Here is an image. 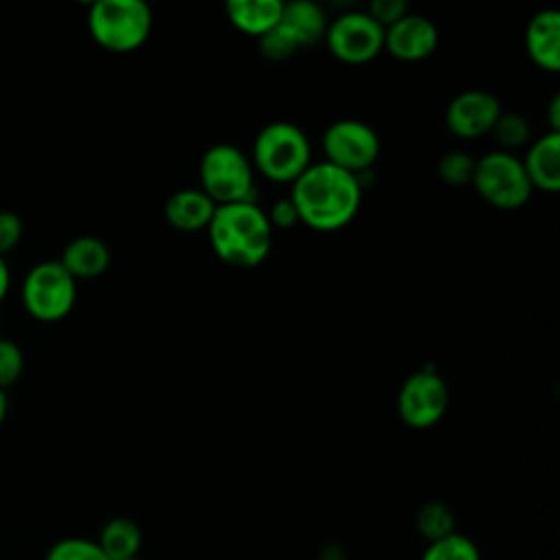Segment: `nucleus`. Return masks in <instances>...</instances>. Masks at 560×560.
I'll return each instance as SVG.
<instances>
[{
  "label": "nucleus",
  "mask_w": 560,
  "mask_h": 560,
  "mask_svg": "<svg viewBox=\"0 0 560 560\" xmlns=\"http://www.w3.org/2000/svg\"><path fill=\"white\" fill-rule=\"evenodd\" d=\"M416 529L429 542L444 538L455 532V514L442 501H429L416 514Z\"/></svg>",
  "instance_id": "21"
},
{
  "label": "nucleus",
  "mask_w": 560,
  "mask_h": 560,
  "mask_svg": "<svg viewBox=\"0 0 560 560\" xmlns=\"http://www.w3.org/2000/svg\"><path fill=\"white\" fill-rule=\"evenodd\" d=\"M24 370V354L22 348L11 341L0 337V387L9 389L11 385L18 383Z\"/></svg>",
  "instance_id": "26"
},
{
  "label": "nucleus",
  "mask_w": 560,
  "mask_h": 560,
  "mask_svg": "<svg viewBox=\"0 0 560 560\" xmlns=\"http://www.w3.org/2000/svg\"><path fill=\"white\" fill-rule=\"evenodd\" d=\"M22 238V219L15 212H0V256L9 254Z\"/></svg>",
  "instance_id": "28"
},
{
  "label": "nucleus",
  "mask_w": 560,
  "mask_h": 560,
  "mask_svg": "<svg viewBox=\"0 0 560 560\" xmlns=\"http://www.w3.org/2000/svg\"><path fill=\"white\" fill-rule=\"evenodd\" d=\"M256 42H258V52L271 63H282L300 50L295 39L287 33L284 26H280V22L269 31H265L260 37H256Z\"/></svg>",
  "instance_id": "25"
},
{
  "label": "nucleus",
  "mask_w": 560,
  "mask_h": 560,
  "mask_svg": "<svg viewBox=\"0 0 560 560\" xmlns=\"http://www.w3.org/2000/svg\"><path fill=\"white\" fill-rule=\"evenodd\" d=\"M492 138L501 147V151L514 153L516 149H523L532 142V125L521 112H501L494 127H492Z\"/></svg>",
  "instance_id": "20"
},
{
  "label": "nucleus",
  "mask_w": 560,
  "mask_h": 560,
  "mask_svg": "<svg viewBox=\"0 0 560 560\" xmlns=\"http://www.w3.org/2000/svg\"><path fill=\"white\" fill-rule=\"evenodd\" d=\"M521 164L532 190L556 195L560 190V133L547 131L529 142Z\"/></svg>",
  "instance_id": "14"
},
{
  "label": "nucleus",
  "mask_w": 560,
  "mask_h": 560,
  "mask_svg": "<svg viewBox=\"0 0 560 560\" xmlns=\"http://www.w3.org/2000/svg\"><path fill=\"white\" fill-rule=\"evenodd\" d=\"M385 28L365 11L350 9L328 20L324 44L328 52L343 66H365L383 52Z\"/></svg>",
  "instance_id": "8"
},
{
  "label": "nucleus",
  "mask_w": 560,
  "mask_h": 560,
  "mask_svg": "<svg viewBox=\"0 0 560 560\" xmlns=\"http://www.w3.org/2000/svg\"><path fill=\"white\" fill-rule=\"evenodd\" d=\"M499 98L486 90H464L455 94L444 112L446 129L459 140H479L490 136L499 114Z\"/></svg>",
  "instance_id": "11"
},
{
  "label": "nucleus",
  "mask_w": 560,
  "mask_h": 560,
  "mask_svg": "<svg viewBox=\"0 0 560 560\" xmlns=\"http://www.w3.org/2000/svg\"><path fill=\"white\" fill-rule=\"evenodd\" d=\"M217 203L197 186L179 188L171 192L164 201V219L177 232H199L206 230Z\"/></svg>",
  "instance_id": "15"
},
{
  "label": "nucleus",
  "mask_w": 560,
  "mask_h": 560,
  "mask_svg": "<svg viewBox=\"0 0 560 560\" xmlns=\"http://www.w3.org/2000/svg\"><path fill=\"white\" fill-rule=\"evenodd\" d=\"M46 560H109L96 540L68 536L57 542L46 553Z\"/></svg>",
  "instance_id": "24"
},
{
  "label": "nucleus",
  "mask_w": 560,
  "mask_h": 560,
  "mask_svg": "<svg viewBox=\"0 0 560 560\" xmlns=\"http://www.w3.org/2000/svg\"><path fill=\"white\" fill-rule=\"evenodd\" d=\"M206 232L214 256L236 269L265 262L273 243V228L256 201L217 206Z\"/></svg>",
  "instance_id": "2"
},
{
  "label": "nucleus",
  "mask_w": 560,
  "mask_h": 560,
  "mask_svg": "<svg viewBox=\"0 0 560 560\" xmlns=\"http://www.w3.org/2000/svg\"><path fill=\"white\" fill-rule=\"evenodd\" d=\"M470 186L497 210H518L532 197V186L523 171L521 158L510 151H488L475 162Z\"/></svg>",
  "instance_id": "6"
},
{
  "label": "nucleus",
  "mask_w": 560,
  "mask_h": 560,
  "mask_svg": "<svg viewBox=\"0 0 560 560\" xmlns=\"http://www.w3.org/2000/svg\"><path fill=\"white\" fill-rule=\"evenodd\" d=\"M357 2H359V0H322V7H324V9H326V7H332V9H337V11L341 13V11L357 9Z\"/></svg>",
  "instance_id": "32"
},
{
  "label": "nucleus",
  "mask_w": 560,
  "mask_h": 560,
  "mask_svg": "<svg viewBox=\"0 0 560 560\" xmlns=\"http://www.w3.org/2000/svg\"><path fill=\"white\" fill-rule=\"evenodd\" d=\"M77 302V280L59 260L37 262L22 282V304L37 322L63 319Z\"/></svg>",
  "instance_id": "7"
},
{
  "label": "nucleus",
  "mask_w": 560,
  "mask_h": 560,
  "mask_svg": "<svg viewBox=\"0 0 560 560\" xmlns=\"http://www.w3.org/2000/svg\"><path fill=\"white\" fill-rule=\"evenodd\" d=\"M440 44V31L433 20L418 13H407L385 28L383 50L405 63L429 59Z\"/></svg>",
  "instance_id": "12"
},
{
  "label": "nucleus",
  "mask_w": 560,
  "mask_h": 560,
  "mask_svg": "<svg viewBox=\"0 0 560 560\" xmlns=\"http://www.w3.org/2000/svg\"><path fill=\"white\" fill-rule=\"evenodd\" d=\"M289 199L298 221L315 232H337L352 223L361 208V177L326 160L311 166L291 184Z\"/></svg>",
  "instance_id": "1"
},
{
  "label": "nucleus",
  "mask_w": 560,
  "mask_h": 560,
  "mask_svg": "<svg viewBox=\"0 0 560 560\" xmlns=\"http://www.w3.org/2000/svg\"><path fill=\"white\" fill-rule=\"evenodd\" d=\"M400 420L411 429H429L442 420L448 407V387L444 378L431 370L420 368L409 374L396 398Z\"/></svg>",
  "instance_id": "10"
},
{
  "label": "nucleus",
  "mask_w": 560,
  "mask_h": 560,
  "mask_svg": "<svg viewBox=\"0 0 560 560\" xmlns=\"http://www.w3.org/2000/svg\"><path fill=\"white\" fill-rule=\"evenodd\" d=\"M59 262L68 269V273L74 280H92L107 271L112 262V252L103 238L83 234L72 238L63 247Z\"/></svg>",
  "instance_id": "17"
},
{
  "label": "nucleus",
  "mask_w": 560,
  "mask_h": 560,
  "mask_svg": "<svg viewBox=\"0 0 560 560\" xmlns=\"http://www.w3.org/2000/svg\"><path fill=\"white\" fill-rule=\"evenodd\" d=\"M129 560H142V558H140V556H136V558H129Z\"/></svg>",
  "instance_id": "35"
},
{
  "label": "nucleus",
  "mask_w": 560,
  "mask_h": 560,
  "mask_svg": "<svg viewBox=\"0 0 560 560\" xmlns=\"http://www.w3.org/2000/svg\"><path fill=\"white\" fill-rule=\"evenodd\" d=\"M365 13L376 24L387 28L409 13V0H368Z\"/></svg>",
  "instance_id": "27"
},
{
  "label": "nucleus",
  "mask_w": 560,
  "mask_h": 560,
  "mask_svg": "<svg viewBox=\"0 0 560 560\" xmlns=\"http://www.w3.org/2000/svg\"><path fill=\"white\" fill-rule=\"evenodd\" d=\"M282 0H223L228 22L247 37H260L278 24L282 15Z\"/></svg>",
  "instance_id": "18"
},
{
  "label": "nucleus",
  "mask_w": 560,
  "mask_h": 560,
  "mask_svg": "<svg viewBox=\"0 0 560 560\" xmlns=\"http://www.w3.org/2000/svg\"><path fill=\"white\" fill-rule=\"evenodd\" d=\"M7 413H9V398H7V389L0 387V427H2L4 418H7Z\"/></svg>",
  "instance_id": "33"
},
{
  "label": "nucleus",
  "mask_w": 560,
  "mask_h": 560,
  "mask_svg": "<svg viewBox=\"0 0 560 560\" xmlns=\"http://www.w3.org/2000/svg\"><path fill=\"white\" fill-rule=\"evenodd\" d=\"M199 188L217 206L256 201V171L249 153L232 142L210 144L199 160Z\"/></svg>",
  "instance_id": "5"
},
{
  "label": "nucleus",
  "mask_w": 560,
  "mask_h": 560,
  "mask_svg": "<svg viewBox=\"0 0 560 560\" xmlns=\"http://www.w3.org/2000/svg\"><path fill=\"white\" fill-rule=\"evenodd\" d=\"M96 542L109 560H129L140 553L142 532L136 521L127 516H114L101 527Z\"/></svg>",
  "instance_id": "19"
},
{
  "label": "nucleus",
  "mask_w": 560,
  "mask_h": 560,
  "mask_svg": "<svg viewBox=\"0 0 560 560\" xmlns=\"http://www.w3.org/2000/svg\"><path fill=\"white\" fill-rule=\"evenodd\" d=\"M252 166L273 184H293L313 162V147L306 131L289 120H273L258 129L252 151Z\"/></svg>",
  "instance_id": "3"
},
{
  "label": "nucleus",
  "mask_w": 560,
  "mask_h": 560,
  "mask_svg": "<svg viewBox=\"0 0 560 560\" xmlns=\"http://www.w3.org/2000/svg\"><path fill=\"white\" fill-rule=\"evenodd\" d=\"M11 287V273H9V265L4 260V256H0V302L4 300L7 291Z\"/></svg>",
  "instance_id": "31"
},
{
  "label": "nucleus",
  "mask_w": 560,
  "mask_h": 560,
  "mask_svg": "<svg viewBox=\"0 0 560 560\" xmlns=\"http://www.w3.org/2000/svg\"><path fill=\"white\" fill-rule=\"evenodd\" d=\"M147 2H151V0H147Z\"/></svg>",
  "instance_id": "37"
},
{
  "label": "nucleus",
  "mask_w": 560,
  "mask_h": 560,
  "mask_svg": "<svg viewBox=\"0 0 560 560\" xmlns=\"http://www.w3.org/2000/svg\"><path fill=\"white\" fill-rule=\"evenodd\" d=\"M267 212V219L271 223L273 230H291L293 225H298V212H295V206L289 197H282V199H276Z\"/></svg>",
  "instance_id": "29"
},
{
  "label": "nucleus",
  "mask_w": 560,
  "mask_h": 560,
  "mask_svg": "<svg viewBox=\"0 0 560 560\" xmlns=\"http://www.w3.org/2000/svg\"><path fill=\"white\" fill-rule=\"evenodd\" d=\"M475 162H477V158H472L466 151H446L444 155H440V160L435 164V173L451 188L470 186L472 173H475Z\"/></svg>",
  "instance_id": "23"
},
{
  "label": "nucleus",
  "mask_w": 560,
  "mask_h": 560,
  "mask_svg": "<svg viewBox=\"0 0 560 560\" xmlns=\"http://www.w3.org/2000/svg\"><path fill=\"white\" fill-rule=\"evenodd\" d=\"M278 22L295 39L298 48L304 50L324 42L328 15L322 2L317 0H289L284 2Z\"/></svg>",
  "instance_id": "16"
},
{
  "label": "nucleus",
  "mask_w": 560,
  "mask_h": 560,
  "mask_svg": "<svg viewBox=\"0 0 560 560\" xmlns=\"http://www.w3.org/2000/svg\"><path fill=\"white\" fill-rule=\"evenodd\" d=\"M282 2H289V0H282Z\"/></svg>",
  "instance_id": "36"
},
{
  "label": "nucleus",
  "mask_w": 560,
  "mask_h": 560,
  "mask_svg": "<svg viewBox=\"0 0 560 560\" xmlns=\"http://www.w3.org/2000/svg\"><path fill=\"white\" fill-rule=\"evenodd\" d=\"M525 52L542 72L560 70V13L558 9L536 11L525 26Z\"/></svg>",
  "instance_id": "13"
},
{
  "label": "nucleus",
  "mask_w": 560,
  "mask_h": 560,
  "mask_svg": "<svg viewBox=\"0 0 560 560\" xmlns=\"http://www.w3.org/2000/svg\"><path fill=\"white\" fill-rule=\"evenodd\" d=\"M324 160L354 175L370 171L381 155V138L359 118H339L322 133Z\"/></svg>",
  "instance_id": "9"
},
{
  "label": "nucleus",
  "mask_w": 560,
  "mask_h": 560,
  "mask_svg": "<svg viewBox=\"0 0 560 560\" xmlns=\"http://www.w3.org/2000/svg\"><path fill=\"white\" fill-rule=\"evenodd\" d=\"M153 28L147 0H96L88 9V31L107 52L127 55L142 48Z\"/></svg>",
  "instance_id": "4"
},
{
  "label": "nucleus",
  "mask_w": 560,
  "mask_h": 560,
  "mask_svg": "<svg viewBox=\"0 0 560 560\" xmlns=\"http://www.w3.org/2000/svg\"><path fill=\"white\" fill-rule=\"evenodd\" d=\"M77 2H79V4H83V7H88V9H90V7H92V4H94V2H96V0H77Z\"/></svg>",
  "instance_id": "34"
},
{
  "label": "nucleus",
  "mask_w": 560,
  "mask_h": 560,
  "mask_svg": "<svg viewBox=\"0 0 560 560\" xmlns=\"http://www.w3.org/2000/svg\"><path fill=\"white\" fill-rule=\"evenodd\" d=\"M547 118H549V131L560 133V94H553L547 107Z\"/></svg>",
  "instance_id": "30"
},
{
  "label": "nucleus",
  "mask_w": 560,
  "mask_h": 560,
  "mask_svg": "<svg viewBox=\"0 0 560 560\" xmlns=\"http://www.w3.org/2000/svg\"><path fill=\"white\" fill-rule=\"evenodd\" d=\"M420 560H481V556L468 536L453 532L444 538L431 540Z\"/></svg>",
  "instance_id": "22"
}]
</instances>
